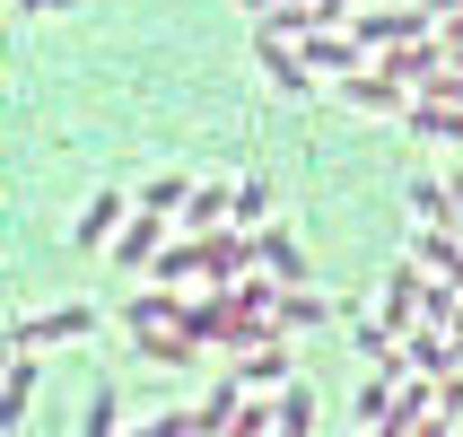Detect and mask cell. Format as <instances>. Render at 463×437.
Masks as SVG:
<instances>
[{"label": "cell", "mask_w": 463, "mask_h": 437, "mask_svg": "<svg viewBox=\"0 0 463 437\" xmlns=\"http://www.w3.org/2000/svg\"><path fill=\"white\" fill-rule=\"evenodd\" d=\"M114 219H123V202H114V193H97V202H88V219H79V245H105V228H114Z\"/></svg>", "instance_id": "1"}, {"label": "cell", "mask_w": 463, "mask_h": 437, "mask_svg": "<svg viewBox=\"0 0 463 437\" xmlns=\"http://www.w3.org/2000/svg\"><path fill=\"white\" fill-rule=\"evenodd\" d=\"M79 333H88V315L71 307V315H44V324H35V333H18V341L35 350V341H79Z\"/></svg>", "instance_id": "2"}, {"label": "cell", "mask_w": 463, "mask_h": 437, "mask_svg": "<svg viewBox=\"0 0 463 437\" xmlns=\"http://www.w3.org/2000/svg\"><path fill=\"white\" fill-rule=\"evenodd\" d=\"M88 437H114V394H97V403H88Z\"/></svg>", "instance_id": "3"}, {"label": "cell", "mask_w": 463, "mask_h": 437, "mask_svg": "<svg viewBox=\"0 0 463 437\" xmlns=\"http://www.w3.org/2000/svg\"><path fill=\"white\" fill-rule=\"evenodd\" d=\"M184 429H193V420H175V412H166V420H149L140 437H184Z\"/></svg>", "instance_id": "4"}]
</instances>
